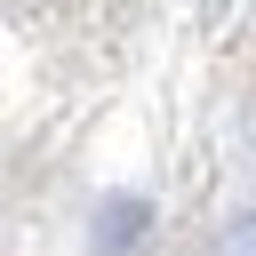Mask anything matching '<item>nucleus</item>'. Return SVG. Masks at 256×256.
<instances>
[{"label":"nucleus","mask_w":256,"mask_h":256,"mask_svg":"<svg viewBox=\"0 0 256 256\" xmlns=\"http://www.w3.org/2000/svg\"><path fill=\"white\" fill-rule=\"evenodd\" d=\"M144 232H152V208L144 200H104V216H96V248L104 256H128Z\"/></svg>","instance_id":"f257e3e1"},{"label":"nucleus","mask_w":256,"mask_h":256,"mask_svg":"<svg viewBox=\"0 0 256 256\" xmlns=\"http://www.w3.org/2000/svg\"><path fill=\"white\" fill-rule=\"evenodd\" d=\"M216 256H256V216H240V224L216 240Z\"/></svg>","instance_id":"f03ea898"}]
</instances>
